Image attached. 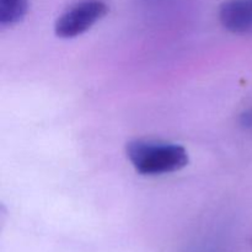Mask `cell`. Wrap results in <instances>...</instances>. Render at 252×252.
Returning a JSON list of instances; mask_svg holds the SVG:
<instances>
[{"label": "cell", "mask_w": 252, "mask_h": 252, "mask_svg": "<svg viewBox=\"0 0 252 252\" xmlns=\"http://www.w3.org/2000/svg\"><path fill=\"white\" fill-rule=\"evenodd\" d=\"M126 153L135 171L144 176L172 174L189 164V153L176 143L134 139L128 143Z\"/></svg>", "instance_id": "1"}, {"label": "cell", "mask_w": 252, "mask_h": 252, "mask_svg": "<svg viewBox=\"0 0 252 252\" xmlns=\"http://www.w3.org/2000/svg\"><path fill=\"white\" fill-rule=\"evenodd\" d=\"M29 0H0V25L11 27L20 24L29 12Z\"/></svg>", "instance_id": "4"}, {"label": "cell", "mask_w": 252, "mask_h": 252, "mask_svg": "<svg viewBox=\"0 0 252 252\" xmlns=\"http://www.w3.org/2000/svg\"><path fill=\"white\" fill-rule=\"evenodd\" d=\"M107 12L108 5L103 0H80L57 19L54 32L61 38H75L103 19Z\"/></svg>", "instance_id": "2"}, {"label": "cell", "mask_w": 252, "mask_h": 252, "mask_svg": "<svg viewBox=\"0 0 252 252\" xmlns=\"http://www.w3.org/2000/svg\"><path fill=\"white\" fill-rule=\"evenodd\" d=\"M219 21L236 34H252V0H225L219 7Z\"/></svg>", "instance_id": "3"}, {"label": "cell", "mask_w": 252, "mask_h": 252, "mask_svg": "<svg viewBox=\"0 0 252 252\" xmlns=\"http://www.w3.org/2000/svg\"><path fill=\"white\" fill-rule=\"evenodd\" d=\"M239 125L243 129L252 134V106L239 116Z\"/></svg>", "instance_id": "5"}]
</instances>
